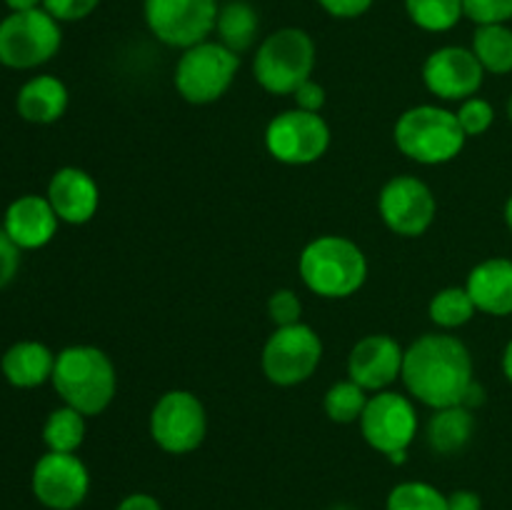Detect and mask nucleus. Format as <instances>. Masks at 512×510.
I'll return each instance as SVG.
<instances>
[{"label":"nucleus","mask_w":512,"mask_h":510,"mask_svg":"<svg viewBox=\"0 0 512 510\" xmlns=\"http://www.w3.org/2000/svg\"><path fill=\"white\" fill-rule=\"evenodd\" d=\"M63 43L60 23L43 8L20 10L0 20V65L33 70L58 55Z\"/></svg>","instance_id":"7"},{"label":"nucleus","mask_w":512,"mask_h":510,"mask_svg":"<svg viewBox=\"0 0 512 510\" xmlns=\"http://www.w3.org/2000/svg\"><path fill=\"white\" fill-rule=\"evenodd\" d=\"M505 223H508V228L512 230V195L508 198V203H505Z\"/></svg>","instance_id":"42"},{"label":"nucleus","mask_w":512,"mask_h":510,"mask_svg":"<svg viewBox=\"0 0 512 510\" xmlns=\"http://www.w3.org/2000/svg\"><path fill=\"white\" fill-rule=\"evenodd\" d=\"M485 70L475 53L463 45H443L423 63V83L435 98L463 103L483 88Z\"/></svg>","instance_id":"15"},{"label":"nucleus","mask_w":512,"mask_h":510,"mask_svg":"<svg viewBox=\"0 0 512 510\" xmlns=\"http://www.w3.org/2000/svg\"><path fill=\"white\" fill-rule=\"evenodd\" d=\"M320 360H323V340L305 323L275 328L260 355L265 378L280 388H293L313 378Z\"/></svg>","instance_id":"10"},{"label":"nucleus","mask_w":512,"mask_h":510,"mask_svg":"<svg viewBox=\"0 0 512 510\" xmlns=\"http://www.w3.org/2000/svg\"><path fill=\"white\" fill-rule=\"evenodd\" d=\"M483 403H485V388L478 383V380H473V383H470V388H468V393H465L463 405H465V408L475 410L478 405H483Z\"/></svg>","instance_id":"39"},{"label":"nucleus","mask_w":512,"mask_h":510,"mask_svg":"<svg viewBox=\"0 0 512 510\" xmlns=\"http://www.w3.org/2000/svg\"><path fill=\"white\" fill-rule=\"evenodd\" d=\"M85 440V415L70 405H60L43 425V443L53 453H78Z\"/></svg>","instance_id":"25"},{"label":"nucleus","mask_w":512,"mask_h":510,"mask_svg":"<svg viewBox=\"0 0 512 510\" xmlns=\"http://www.w3.org/2000/svg\"><path fill=\"white\" fill-rule=\"evenodd\" d=\"M55 353L45 343L38 340H20L13 343L0 358V370L3 378L13 388H38L53 378Z\"/></svg>","instance_id":"20"},{"label":"nucleus","mask_w":512,"mask_h":510,"mask_svg":"<svg viewBox=\"0 0 512 510\" xmlns=\"http://www.w3.org/2000/svg\"><path fill=\"white\" fill-rule=\"evenodd\" d=\"M478 313L473 298H470L468 288H443L433 295L428 305V315L440 330H455L463 328L465 323L473 320V315Z\"/></svg>","instance_id":"27"},{"label":"nucleus","mask_w":512,"mask_h":510,"mask_svg":"<svg viewBox=\"0 0 512 510\" xmlns=\"http://www.w3.org/2000/svg\"><path fill=\"white\" fill-rule=\"evenodd\" d=\"M208 435V413L203 400L183 388L168 390L150 410V438L170 455L193 453Z\"/></svg>","instance_id":"9"},{"label":"nucleus","mask_w":512,"mask_h":510,"mask_svg":"<svg viewBox=\"0 0 512 510\" xmlns=\"http://www.w3.org/2000/svg\"><path fill=\"white\" fill-rule=\"evenodd\" d=\"M385 510H450L448 495L423 480L398 483L388 495Z\"/></svg>","instance_id":"29"},{"label":"nucleus","mask_w":512,"mask_h":510,"mask_svg":"<svg viewBox=\"0 0 512 510\" xmlns=\"http://www.w3.org/2000/svg\"><path fill=\"white\" fill-rule=\"evenodd\" d=\"M258 30V10L248 0H230V3L220 5L218 20H215V35H218V40L225 48L243 55L245 50H250L255 45Z\"/></svg>","instance_id":"23"},{"label":"nucleus","mask_w":512,"mask_h":510,"mask_svg":"<svg viewBox=\"0 0 512 510\" xmlns=\"http://www.w3.org/2000/svg\"><path fill=\"white\" fill-rule=\"evenodd\" d=\"M405 348L385 333L360 338L348 355V375L368 393L388 390L403 375Z\"/></svg>","instance_id":"16"},{"label":"nucleus","mask_w":512,"mask_h":510,"mask_svg":"<svg viewBox=\"0 0 512 510\" xmlns=\"http://www.w3.org/2000/svg\"><path fill=\"white\" fill-rule=\"evenodd\" d=\"M15 108L28 123L50 125L63 118L68 110V88L55 75H35L20 85Z\"/></svg>","instance_id":"21"},{"label":"nucleus","mask_w":512,"mask_h":510,"mask_svg":"<svg viewBox=\"0 0 512 510\" xmlns=\"http://www.w3.org/2000/svg\"><path fill=\"white\" fill-rule=\"evenodd\" d=\"M508 118H510V123H512V95H510V100H508Z\"/></svg>","instance_id":"43"},{"label":"nucleus","mask_w":512,"mask_h":510,"mask_svg":"<svg viewBox=\"0 0 512 510\" xmlns=\"http://www.w3.org/2000/svg\"><path fill=\"white\" fill-rule=\"evenodd\" d=\"M115 510H163V505L158 503V498L148 493H130L120 500Z\"/></svg>","instance_id":"38"},{"label":"nucleus","mask_w":512,"mask_h":510,"mask_svg":"<svg viewBox=\"0 0 512 510\" xmlns=\"http://www.w3.org/2000/svg\"><path fill=\"white\" fill-rule=\"evenodd\" d=\"M450 510H483V500L475 490H455L448 495Z\"/></svg>","instance_id":"37"},{"label":"nucleus","mask_w":512,"mask_h":510,"mask_svg":"<svg viewBox=\"0 0 512 510\" xmlns=\"http://www.w3.org/2000/svg\"><path fill=\"white\" fill-rule=\"evenodd\" d=\"M315 68V43L303 28H278L260 40L253 75L270 95H293Z\"/></svg>","instance_id":"5"},{"label":"nucleus","mask_w":512,"mask_h":510,"mask_svg":"<svg viewBox=\"0 0 512 510\" xmlns=\"http://www.w3.org/2000/svg\"><path fill=\"white\" fill-rule=\"evenodd\" d=\"M475 415L465 405H450V408L433 410L425 428V438L433 453L455 455L473 440Z\"/></svg>","instance_id":"22"},{"label":"nucleus","mask_w":512,"mask_h":510,"mask_svg":"<svg viewBox=\"0 0 512 510\" xmlns=\"http://www.w3.org/2000/svg\"><path fill=\"white\" fill-rule=\"evenodd\" d=\"M218 0H143V18L168 48H193L215 33Z\"/></svg>","instance_id":"11"},{"label":"nucleus","mask_w":512,"mask_h":510,"mask_svg":"<svg viewBox=\"0 0 512 510\" xmlns=\"http://www.w3.org/2000/svg\"><path fill=\"white\" fill-rule=\"evenodd\" d=\"M368 390L360 388L353 380H340V383L330 385L328 393L323 398L325 415H328L333 423L338 425H350L358 423L360 415H363L365 405H368Z\"/></svg>","instance_id":"28"},{"label":"nucleus","mask_w":512,"mask_h":510,"mask_svg":"<svg viewBox=\"0 0 512 510\" xmlns=\"http://www.w3.org/2000/svg\"><path fill=\"white\" fill-rule=\"evenodd\" d=\"M405 13L428 33H448L465 18L463 0H405Z\"/></svg>","instance_id":"26"},{"label":"nucleus","mask_w":512,"mask_h":510,"mask_svg":"<svg viewBox=\"0 0 512 510\" xmlns=\"http://www.w3.org/2000/svg\"><path fill=\"white\" fill-rule=\"evenodd\" d=\"M465 288L480 313L498 315V318L512 315V260H483L470 270Z\"/></svg>","instance_id":"19"},{"label":"nucleus","mask_w":512,"mask_h":510,"mask_svg":"<svg viewBox=\"0 0 512 510\" xmlns=\"http://www.w3.org/2000/svg\"><path fill=\"white\" fill-rule=\"evenodd\" d=\"M328 15L338 20H353L368 13L375 0H315Z\"/></svg>","instance_id":"35"},{"label":"nucleus","mask_w":512,"mask_h":510,"mask_svg":"<svg viewBox=\"0 0 512 510\" xmlns=\"http://www.w3.org/2000/svg\"><path fill=\"white\" fill-rule=\"evenodd\" d=\"M50 383L63 405H70L90 418V415H100L113 403L115 390H118V373L105 350L95 345H68L55 355Z\"/></svg>","instance_id":"2"},{"label":"nucleus","mask_w":512,"mask_h":510,"mask_svg":"<svg viewBox=\"0 0 512 510\" xmlns=\"http://www.w3.org/2000/svg\"><path fill=\"white\" fill-rule=\"evenodd\" d=\"M240 68V55L225 48L220 40L185 48L175 65V88L183 100L193 105H210L223 98Z\"/></svg>","instance_id":"6"},{"label":"nucleus","mask_w":512,"mask_h":510,"mask_svg":"<svg viewBox=\"0 0 512 510\" xmlns=\"http://www.w3.org/2000/svg\"><path fill=\"white\" fill-rule=\"evenodd\" d=\"M503 373L505 378L512 383V340L508 345H505V353H503Z\"/></svg>","instance_id":"41"},{"label":"nucleus","mask_w":512,"mask_h":510,"mask_svg":"<svg viewBox=\"0 0 512 510\" xmlns=\"http://www.w3.org/2000/svg\"><path fill=\"white\" fill-rule=\"evenodd\" d=\"M298 273L310 293L328 300L350 298L368 280L363 248L343 235H320L310 240L298 258Z\"/></svg>","instance_id":"3"},{"label":"nucleus","mask_w":512,"mask_h":510,"mask_svg":"<svg viewBox=\"0 0 512 510\" xmlns=\"http://www.w3.org/2000/svg\"><path fill=\"white\" fill-rule=\"evenodd\" d=\"M33 495L48 510H75L90 490V473L75 453L40 455L33 468Z\"/></svg>","instance_id":"14"},{"label":"nucleus","mask_w":512,"mask_h":510,"mask_svg":"<svg viewBox=\"0 0 512 510\" xmlns=\"http://www.w3.org/2000/svg\"><path fill=\"white\" fill-rule=\"evenodd\" d=\"M268 315L275 323V328L303 323V320H300V315H303V303H300L298 293L290 288L275 290L268 300Z\"/></svg>","instance_id":"32"},{"label":"nucleus","mask_w":512,"mask_h":510,"mask_svg":"<svg viewBox=\"0 0 512 510\" xmlns=\"http://www.w3.org/2000/svg\"><path fill=\"white\" fill-rule=\"evenodd\" d=\"M10 8V13H20V10H35L43 8V0H3Z\"/></svg>","instance_id":"40"},{"label":"nucleus","mask_w":512,"mask_h":510,"mask_svg":"<svg viewBox=\"0 0 512 510\" xmlns=\"http://www.w3.org/2000/svg\"><path fill=\"white\" fill-rule=\"evenodd\" d=\"M393 135L400 153L420 165L450 163L458 158L468 140L455 110L430 103L405 110L395 123Z\"/></svg>","instance_id":"4"},{"label":"nucleus","mask_w":512,"mask_h":510,"mask_svg":"<svg viewBox=\"0 0 512 510\" xmlns=\"http://www.w3.org/2000/svg\"><path fill=\"white\" fill-rule=\"evenodd\" d=\"M358 423L365 443L393 463H403L420 425L413 398L395 390L370 395Z\"/></svg>","instance_id":"8"},{"label":"nucleus","mask_w":512,"mask_h":510,"mask_svg":"<svg viewBox=\"0 0 512 510\" xmlns=\"http://www.w3.org/2000/svg\"><path fill=\"white\" fill-rule=\"evenodd\" d=\"M400 380L410 398L433 410L463 405L465 393L475 380L473 355L455 335H420L410 348H405Z\"/></svg>","instance_id":"1"},{"label":"nucleus","mask_w":512,"mask_h":510,"mask_svg":"<svg viewBox=\"0 0 512 510\" xmlns=\"http://www.w3.org/2000/svg\"><path fill=\"white\" fill-rule=\"evenodd\" d=\"M20 268V248L10 240V235L0 228V290L8 288Z\"/></svg>","instance_id":"34"},{"label":"nucleus","mask_w":512,"mask_h":510,"mask_svg":"<svg viewBox=\"0 0 512 510\" xmlns=\"http://www.w3.org/2000/svg\"><path fill=\"white\" fill-rule=\"evenodd\" d=\"M293 100H295V108L308 110V113H320L325 105V88L310 78V80H305L298 90H295Z\"/></svg>","instance_id":"36"},{"label":"nucleus","mask_w":512,"mask_h":510,"mask_svg":"<svg viewBox=\"0 0 512 510\" xmlns=\"http://www.w3.org/2000/svg\"><path fill=\"white\" fill-rule=\"evenodd\" d=\"M58 215L45 195H20L3 215V230L20 250H38L58 233Z\"/></svg>","instance_id":"18"},{"label":"nucleus","mask_w":512,"mask_h":510,"mask_svg":"<svg viewBox=\"0 0 512 510\" xmlns=\"http://www.w3.org/2000/svg\"><path fill=\"white\" fill-rule=\"evenodd\" d=\"M383 223L400 238H418L428 233L438 215V200L425 180L415 175H395L378 195Z\"/></svg>","instance_id":"13"},{"label":"nucleus","mask_w":512,"mask_h":510,"mask_svg":"<svg viewBox=\"0 0 512 510\" xmlns=\"http://www.w3.org/2000/svg\"><path fill=\"white\" fill-rule=\"evenodd\" d=\"M465 18L475 25H498L512 20V0H463Z\"/></svg>","instance_id":"31"},{"label":"nucleus","mask_w":512,"mask_h":510,"mask_svg":"<svg viewBox=\"0 0 512 510\" xmlns=\"http://www.w3.org/2000/svg\"><path fill=\"white\" fill-rule=\"evenodd\" d=\"M100 0H43V10H48L58 23H78L98 10Z\"/></svg>","instance_id":"33"},{"label":"nucleus","mask_w":512,"mask_h":510,"mask_svg":"<svg viewBox=\"0 0 512 510\" xmlns=\"http://www.w3.org/2000/svg\"><path fill=\"white\" fill-rule=\"evenodd\" d=\"M265 148L278 163L310 165L328 153L330 125L320 113L283 110L265 128Z\"/></svg>","instance_id":"12"},{"label":"nucleus","mask_w":512,"mask_h":510,"mask_svg":"<svg viewBox=\"0 0 512 510\" xmlns=\"http://www.w3.org/2000/svg\"><path fill=\"white\" fill-rule=\"evenodd\" d=\"M470 50L480 60L485 73L508 75L512 73V28L508 23L478 25L473 33Z\"/></svg>","instance_id":"24"},{"label":"nucleus","mask_w":512,"mask_h":510,"mask_svg":"<svg viewBox=\"0 0 512 510\" xmlns=\"http://www.w3.org/2000/svg\"><path fill=\"white\" fill-rule=\"evenodd\" d=\"M455 115H458L460 128H463V133L468 135V138L488 133L490 125H493V120H495L493 105H490L485 98H478V95L463 100V103H460V108L455 110Z\"/></svg>","instance_id":"30"},{"label":"nucleus","mask_w":512,"mask_h":510,"mask_svg":"<svg viewBox=\"0 0 512 510\" xmlns=\"http://www.w3.org/2000/svg\"><path fill=\"white\" fill-rule=\"evenodd\" d=\"M45 198L53 205L60 223L83 225L93 220V215L98 213L100 188L93 180V175L85 173L83 168L65 165V168L53 173Z\"/></svg>","instance_id":"17"}]
</instances>
